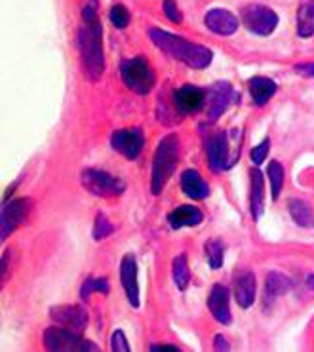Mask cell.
Segmentation results:
<instances>
[{"mask_svg": "<svg viewBox=\"0 0 314 352\" xmlns=\"http://www.w3.org/2000/svg\"><path fill=\"white\" fill-rule=\"evenodd\" d=\"M78 52H80L86 76L90 80H100L103 69H105V58H103L98 6H93V4H88L82 8V27L78 31Z\"/></svg>", "mask_w": 314, "mask_h": 352, "instance_id": "1", "label": "cell"}, {"mask_svg": "<svg viewBox=\"0 0 314 352\" xmlns=\"http://www.w3.org/2000/svg\"><path fill=\"white\" fill-rule=\"evenodd\" d=\"M149 38L158 50L164 52L166 56L177 59V61H181V63L189 65L190 69H197V71L210 67L212 59H214L212 50L206 48V46L185 41L177 34L166 33L162 29H155V27L149 29Z\"/></svg>", "mask_w": 314, "mask_h": 352, "instance_id": "2", "label": "cell"}, {"mask_svg": "<svg viewBox=\"0 0 314 352\" xmlns=\"http://www.w3.org/2000/svg\"><path fill=\"white\" fill-rule=\"evenodd\" d=\"M179 162V140L175 133H168L158 143L157 153L153 158V175H150V192L160 195L166 183L172 177Z\"/></svg>", "mask_w": 314, "mask_h": 352, "instance_id": "3", "label": "cell"}, {"mask_svg": "<svg viewBox=\"0 0 314 352\" xmlns=\"http://www.w3.org/2000/svg\"><path fill=\"white\" fill-rule=\"evenodd\" d=\"M120 76L124 84L137 96H147L155 88V73L150 71L149 63L145 58L124 59L120 63Z\"/></svg>", "mask_w": 314, "mask_h": 352, "instance_id": "4", "label": "cell"}, {"mask_svg": "<svg viewBox=\"0 0 314 352\" xmlns=\"http://www.w3.org/2000/svg\"><path fill=\"white\" fill-rule=\"evenodd\" d=\"M80 181H82L84 188L90 195L100 198L120 197L126 188L124 181L111 175V173L103 172V170H96V168L84 170L82 175H80Z\"/></svg>", "mask_w": 314, "mask_h": 352, "instance_id": "5", "label": "cell"}, {"mask_svg": "<svg viewBox=\"0 0 314 352\" xmlns=\"http://www.w3.org/2000/svg\"><path fill=\"white\" fill-rule=\"evenodd\" d=\"M44 346L48 351H84V352H98L100 346L91 343L88 339L80 337V333L71 331L67 328H50L44 331Z\"/></svg>", "mask_w": 314, "mask_h": 352, "instance_id": "6", "label": "cell"}, {"mask_svg": "<svg viewBox=\"0 0 314 352\" xmlns=\"http://www.w3.org/2000/svg\"><path fill=\"white\" fill-rule=\"evenodd\" d=\"M231 138L232 133H229V131H217V133L210 135L206 140L208 162H210V170L212 172L217 173L225 172V170H231L232 164L238 160L231 153Z\"/></svg>", "mask_w": 314, "mask_h": 352, "instance_id": "7", "label": "cell"}, {"mask_svg": "<svg viewBox=\"0 0 314 352\" xmlns=\"http://www.w3.org/2000/svg\"><path fill=\"white\" fill-rule=\"evenodd\" d=\"M242 23L246 25L249 33L257 36H269L278 25L276 12L263 4H249L242 10Z\"/></svg>", "mask_w": 314, "mask_h": 352, "instance_id": "8", "label": "cell"}, {"mask_svg": "<svg viewBox=\"0 0 314 352\" xmlns=\"http://www.w3.org/2000/svg\"><path fill=\"white\" fill-rule=\"evenodd\" d=\"M31 210V200L29 198H14L6 204H2V215H0V238L2 242L14 232V230L27 219V213Z\"/></svg>", "mask_w": 314, "mask_h": 352, "instance_id": "9", "label": "cell"}, {"mask_svg": "<svg viewBox=\"0 0 314 352\" xmlns=\"http://www.w3.org/2000/svg\"><path fill=\"white\" fill-rule=\"evenodd\" d=\"M50 318L58 322L61 328L82 333L88 326L90 316L82 305H58V307L50 309Z\"/></svg>", "mask_w": 314, "mask_h": 352, "instance_id": "10", "label": "cell"}, {"mask_svg": "<svg viewBox=\"0 0 314 352\" xmlns=\"http://www.w3.org/2000/svg\"><path fill=\"white\" fill-rule=\"evenodd\" d=\"M111 145L115 148L116 153L128 158V160H135L141 155V151L145 147V138H143V131L137 128L132 130H116L111 135Z\"/></svg>", "mask_w": 314, "mask_h": 352, "instance_id": "11", "label": "cell"}, {"mask_svg": "<svg viewBox=\"0 0 314 352\" xmlns=\"http://www.w3.org/2000/svg\"><path fill=\"white\" fill-rule=\"evenodd\" d=\"M234 99V88L229 82H217L206 91V105L210 120H217L229 109Z\"/></svg>", "mask_w": 314, "mask_h": 352, "instance_id": "12", "label": "cell"}, {"mask_svg": "<svg viewBox=\"0 0 314 352\" xmlns=\"http://www.w3.org/2000/svg\"><path fill=\"white\" fill-rule=\"evenodd\" d=\"M174 105L181 115H194L206 105V91L192 84H185L174 94Z\"/></svg>", "mask_w": 314, "mask_h": 352, "instance_id": "13", "label": "cell"}, {"mask_svg": "<svg viewBox=\"0 0 314 352\" xmlns=\"http://www.w3.org/2000/svg\"><path fill=\"white\" fill-rule=\"evenodd\" d=\"M120 284L133 309L139 307V284H137V265L133 255H124L120 263Z\"/></svg>", "mask_w": 314, "mask_h": 352, "instance_id": "14", "label": "cell"}, {"mask_svg": "<svg viewBox=\"0 0 314 352\" xmlns=\"http://www.w3.org/2000/svg\"><path fill=\"white\" fill-rule=\"evenodd\" d=\"M204 23L210 31H214L215 34H221V36H231L238 31V17L234 16L232 12L225 8H214L210 10L204 17Z\"/></svg>", "mask_w": 314, "mask_h": 352, "instance_id": "15", "label": "cell"}, {"mask_svg": "<svg viewBox=\"0 0 314 352\" xmlns=\"http://www.w3.org/2000/svg\"><path fill=\"white\" fill-rule=\"evenodd\" d=\"M229 299H231V294L229 289L221 284H215L212 287V294L208 297V309L212 312L219 324L223 326H229L231 324V307H229Z\"/></svg>", "mask_w": 314, "mask_h": 352, "instance_id": "16", "label": "cell"}, {"mask_svg": "<svg viewBox=\"0 0 314 352\" xmlns=\"http://www.w3.org/2000/svg\"><path fill=\"white\" fill-rule=\"evenodd\" d=\"M234 299L242 309H249L256 301L257 294V282L256 274L251 270H242L234 278Z\"/></svg>", "mask_w": 314, "mask_h": 352, "instance_id": "17", "label": "cell"}, {"mask_svg": "<svg viewBox=\"0 0 314 352\" xmlns=\"http://www.w3.org/2000/svg\"><path fill=\"white\" fill-rule=\"evenodd\" d=\"M181 190L192 200H204L210 197V187L206 179L197 170H185L181 173Z\"/></svg>", "mask_w": 314, "mask_h": 352, "instance_id": "18", "label": "cell"}, {"mask_svg": "<svg viewBox=\"0 0 314 352\" xmlns=\"http://www.w3.org/2000/svg\"><path fill=\"white\" fill-rule=\"evenodd\" d=\"M251 177V200H249V208H251V217L259 221L265 212V179L263 172L259 168H251L249 172Z\"/></svg>", "mask_w": 314, "mask_h": 352, "instance_id": "19", "label": "cell"}, {"mask_svg": "<svg viewBox=\"0 0 314 352\" xmlns=\"http://www.w3.org/2000/svg\"><path fill=\"white\" fill-rule=\"evenodd\" d=\"M202 212L194 206H179L174 212L168 213V223L172 229H183V227H197L202 223Z\"/></svg>", "mask_w": 314, "mask_h": 352, "instance_id": "20", "label": "cell"}, {"mask_svg": "<svg viewBox=\"0 0 314 352\" xmlns=\"http://www.w3.org/2000/svg\"><path fill=\"white\" fill-rule=\"evenodd\" d=\"M249 94L257 107L267 105L276 94V82L267 76H254V78H249Z\"/></svg>", "mask_w": 314, "mask_h": 352, "instance_id": "21", "label": "cell"}, {"mask_svg": "<svg viewBox=\"0 0 314 352\" xmlns=\"http://www.w3.org/2000/svg\"><path fill=\"white\" fill-rule=\"evenodd\" d=\"M291 287L289 278H286L280 272H271L267 276V284H265V297H267V305H271L274 299H278L282 295H286Z\"/></svg>", "mask_w": 314, "mask_h": 352, "instance_id": "22", "label": "cell"}, {"mask_svg": "<svg viewBox=\"0 0 314 352\" xmlns=\"http://www.w3.org/2000/svg\"><path fill=\"white\" fill-rule=\"evenodd\" d=\"M298 34L309 38L314 34V0H303L298 10Z\"/></svg>", "mask_w": 314, "mask_h": 352, "instance_id": "23", "label": "cell"}, {"mask_svg": "<svg viewBox=\"0 0 314 352\" xmlns=\"http://www.w3.org/2000/svg\"><path fill=\"white\" fill-rule=\"evenodd\" d=\"M288 210H289V215H291V219L298 223L299 227H305V229L314 227L313 208H311L309 204H305L303 200H298V198L289 200Z\"/></svg>", "mask_w": 314, "mask_h": 352, "instance_id": "24", "label": "cell"}, {"mask_svg": "<svg viewBox=\"0 0 314 352\" xmlns=\"http://www.w3.org/2000/svg\"><path fill=\"white\" fill-rule=\"evenodd\" d=\"M174 282L175 286L179 292H185L187 286H189L190 282V269H189V257L185 254H179L177 257L174 259Z\"/></svg>", "mask_w": 314, "mask_h": 352, "instance_id": "25", "label": "cell"}, {"mask_svg": "<svg viewBox=\"0 0 314 352\" xmlns=\"http://www.w3.org/2000/svg\"><path fill=\"white\" fill-rule=\"evenodd\" d=\"M269 179H271V192H273V200H278L282 192V185H284V168L278 160H274L267 168Z\"/></svg>", "mask_w": 314, "mask_h": 352, "instance_id": "26", "label": "cell"}, {"mask_svg": "<svg viewBox=\"0 0 314 352\" xmlns=\"http://www.w3.org/2000/svg\"><path fill=\"white\" fill-rule=\"evenodd\" d=\"M206 255H208V263H210V267H212V269L217 270L223 267L225 248H223V244L219 242V240H208Z\"/></svg>", "mask_w": 314, "mask_h": 352, "instance_id": "27", "label": "cell"}, {"mask_svg": "<svg viewBox=\"0 0 314 352\" xmlns=\"http://www.w3.org/2000/svg\"><path fill=\"white\" fill-rule=\"evenodd\" d=\"M109 284L107 280H101V278H88L84 282L82 289H80V295H82V299L86 301L88 297H90L91 292H98L101 295H107L109 294Z\"/></svg>", "mask_w": 314, "mask_h": 352, "instance_id": "28", "label": "cell"}, {"mask_svg": "<svg viewBox=\"0 0 314 352\" xmlns=\"http://www.w3.org/2000/svg\"><path fill=\"white\" fill-rule=\"evenodd\" d=\"M109 19L116 29H126L130 25V12L122 4H116V6L109 10Z\"/></svg>", "mask_w": 314, "mask_h": 352, "instance_id": "29", "label": "cell"}, {"mask_svg": "<svg viewBox=\"0 0 314 352\" xmlns=\"http://www.w3.org/2000/svg\"><path fill=\"white\" fill-rule=\"evenodd\" d=\"M111 232H113V225L107 221L105 213H98L96 223H93V234H91L93 240H103V238H107Z\"/></svg>", "mask_w": 314, "mask_h": 352, "instance_id": "30", "label": "cell"}, {"mask_svg": "<svg viewBox=\"0 0 314 352\" xmlns=\"http://www.w3.org/2000/svg\"><path fill=\"white\" fill-rule=\"evenodd\" d=\"M269 151H271V141L269 140H263L257 147L251 148V160H254V164H263V160L269 156Z\"/></svg>", "mask_w": 314, "mask_h": 352, "instance_id": "31", "label": "cell"}, {"mask_svg": "<svg viewBox=\"0 0 314 352\" xmlns=\"http://www.w3.org/2000/svg\"><path fill=\"white\" fill-rule=\"evenodd\" d=\"M111 349H113L115 352L130 351V344H128V339H126L122 329H116L115 333H113V339H111Z\"/></svg>", "mask_w": 314, "mask_h": 352, "instance_id": "32", "label": "cell"}, {"mask_svg": "<svg viewBox=\"0 0 314 352\" xmlns=\"http://www.w3.org/2000/svg\"><path fill=\"white\" fill-rule=\"evenodd\" d=\"M164 14L170 21L174 23H181V12L177 8L175 0H164Z\"/></svg>", "mask_w": 314, "mask_h": 352, "instance_id": "33", "label": "cell"}, {"mask_svg": "<svg viewBox=\"0 0 314 352\" xmlns=\"http://www.w3.org/2000/svg\"><path fill=\"white\" fill-rule=\"evenodd\" d=\"M214 346H215V351H221V352L229 351V343L225 341V337L221 336V333H217V336H215Z\"/></svg>", "mask_w": 314, "mask_h": 352, "instance_id": "34", "label": "cell"}, {"mask_svg": "<svg viewBox=\"0 0 314 352\" xmlns=\"http://www.w3.org/2000/svg\"><path fill=\"white\" fill-rule=\"evenodd\" d=\"M150 351L153 352H179V349H177V346H174V344H153V346H150Z\"/></svg>", "mask_w": 314, "mask_h": 352, "instance_id": "35", "label": "cell"}, {"mask_svg": "<svg viewBox=\"0 0 314 352\" xmlns=\"http://www.w3.org/2000/svg\"><path fill=\"white\" fill-rule=\"evenodd\" d=\"M295 71L303 74V76H313V78H314V63H306V65H298V67H295Z\"/></svg>", "mask_w": 314, "mask_h": 352, "instance_id": "36", "label": "cell"}, {"mask_svg": "<svg viewBox=\"0 0 314 352\" xmlns=\"http://www.w3.org/2000/svg\"><path fill=\"white\" fill-rule=\"evenodd\" d=\"M306 286H309V289H314V274L306 276Z\"/></svg>", "mask_w": 314, "mask_h": 352, "instance_id": "37", "label": "cell"}]
</instances>
